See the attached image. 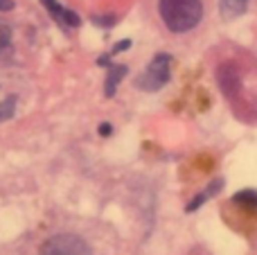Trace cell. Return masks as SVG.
Masks as SVG:
<instances>
[{
  "instance_id": "4fadbf2b",
  "label": "cell",
  "mask_w": 257,
  "mask_h": 255,
  "mask_svg": "<svg viewBox=\"0 0 257 255\" xmlns=\"http://www.w3.org/2000/svg\"><path fill=\"white\" fill-rule=\"evenodd\" d=\"M128 45H131V43H128V41H124V43H117L115 48H113V52H120V50H126Z\"/></svg>"
},
{
  "instance_id": "8fae6325",
  "label": "cell",
  "mask_w": 257,
  "mask_h": 255,
  "mask_svg": "<svg viewBox=\"0 0 257 255\" xmlns=\"http://www.w3.org/2000/svg\"><path fill=\"white\" fill-rule=\"evenodd\" d=\"M14 9V0H0V12H9Z\"/></svg>"
},
{
  "instance_id": "8992f818",
  "label": "cell",
  "mask_w": 257,
  "mask_h": 255,
  "mask_svg": "<svg viewBox=\"0 0 257 255\" xmlns=\"http://www.w3.org/2000/svg\"><path fill=\"white\" fill-rule=\"evenodd\" d=\"M248 9V0H221L219 3V12L226 21H232V18L241 16V14Z\"/></svg>"
},
{
  "instance_id": "3957f363",
  "label": "cell",
  "mask_w": 257,
  "mask_h": 255,
  "mask_svg": "<svg viewBox=\"0 0 257 255\" xmlns=\"http://www.w3.org/2000/svg\"><path fill=\"white\" fill-rule=\"evenodd\" d=\"M41 255H93L90 246L77 235H54L41 246Z\"/></svg>"
},
{
  "instance_id": "7c38bea8",
  "label": "cell",
  "mask_w": 257,
  "mask_h": 255,
  "mask_svg": "<svg viewBox=\"0 0 257 255\" xmlns=\"http://www.w3.org/2000/svg\"><path fill=\"white\" fill-rule=\"evenodd\" d=\"M99 134L108 136V134H111V124H99Z\"/></svg>"
},
{
  "instance_id": "5b68a950",
  "label": "cell",
  "mask_w": 257,
  "mask_h": 255,
  "mask_svg": "<svg viewBox=\"0 0 257 255\" xmlns=\"http://www.w3.org/2000/svg\"><path fill=\"white\" fill-rule=\"evenodd\" d=\"M99 66H106L108 68V79H106V86H104V93H106V97H113V95H115L117 84L124 79L128 68L126 66H117V63H111L106 57L99 59Z\"/></svg>"
},
{
  "instance_id": "7a4b0ae2",
  "label": "cell",
  "mask_w": 257,
  "mask_h": 255,
  "mask_svg": "<svg viewBox=\"0 0 257 255\" xmlns=\"http://www.w3.org/2000/svg\"><path fill=\"white\" fill-rule=\"evenodd\" d=\"M169 75H172V57L167 52H160L151 59V63L145 68V72L136 79V88L145 90V93H154V90L163 88L167 84Z\"/></svg>"
},
{
  "instance_id": "6da1fadb",
  "label": "cell",
  "mask_w": 257,
  "mask_h": 255,
  "mask_svg": "<svg viewBox=\"0 0 257 255\" xmlns=\"http://www.w3.org/2000/svg\"><path fill=\"white\" fill-rule=\"evenodd\" d=\"M160 18L172 32H190L203 18V3L201 0H160Z\"/></svg>"
},
{
  "instance_id": "277c9868",
  "label": "cell",
  "mask_w": 257,
  "mask_h": 255,
  "mask_svg": "<svg viewBox=\"0 0 257 255\" xmlns=\"http://www.w3.org/2000/svg\"><path fill=\"white\" fill-rule=\"evenodd\" d=\"M41 3H43V7L52 14V18L59 23V25H63V27H79L81 25V18L77 16L75 12H70V9L61 7L57 0H41Z\"/></svg>"
},
{
  "instance_id": "9c48e42d",
  "label": "cell",
  "mask_w": 257,
  "mask_h": 255,
  "mask_svg": "<svg viewBox=\"0 0 257 255\" xmlns=\"http://www.w3.org/2000/svg\"><path fill=\"white\" fill-rule=\"evenodd\" d=\"M14 111H16V97L14 95H7V97L0 99V122L9 120L14 115Z\"/></svg>"
},
{
  "instance_id": "ba28073f",
  "label": "cell",
  "mask_w": 257,
  "mask_h": 255,
  "mask_svg": "<svg viewBox=\"0 0 257 255\" xmlns=\"http://www.w3.org/2000/svg\"><path fill=\"white\" fill-rule=\"evenodd\" d=\"M221 188H223V181H214L212 185H208V190H205V192H201L196 199H192V203L187 206V212H192V210H196L199 206H203L205 199H208V197H214V194H217Z\"/></svg>"
},
{
  "instance_id": "52a82bcc",
  "label": "cell",
  "mask_w": 257,
  "mask_h": 255,
  "mask_svg": "<svg viewBox=\"0 0 257 255\" xmlns=\"http://www.w3.org/2000/svg\"><path fill=\"white\" fill-rule=\"evenodd\" d=\"M232 203L244 210H257V192L255 190H241L232 197Z\"/></svg>"
},
{
  "instance_id": "30bf717a",
  "label": "cell",
  "mask_w": 257,
  "mask_h": 255,
  "mask_svg": "<svg viewBox=\"0 0 257 255\" xmlns=\"http://www.w3.org/2000/svg\"><path fill=\"white\" fill-rule=\"evenodd\" d=\"M9 41H12V27H9L7 23L0 21V52L9 45Z\"/></svg>"
}]
</instances>
